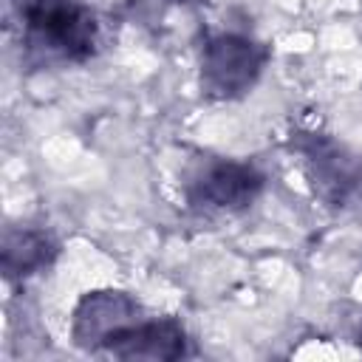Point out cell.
I'll return each mask as SVG.
<instances>
[{"mask_svg": "<svg viewBox=\"0 0 362 362\" xmlns=\"http://www.w3.org/2000/svg\"><path fill=\"white\" fill-rule=\"evenodd\" d=\"M144 317L136 297L119 288H99L79 297L71 317V337L82 351L99 354L102 345L130 322Z\"/></svg>", "mask_w": 362, "mask_h": 362, "instance_id": "obj_5", "label": "cell"}, {"mask_svg": "<svg viewBox=\"0 0 362 362\" xmlns=\"http://www.w3.org/2000/svg\"><path fill=\"white\" fill-rule=\"evenodd\" d=\"M99 354L116 356V359H181L189 354L187 331L173 317H139L127 328L116 331Z\"/></svg>", "mask_w": 362, "mask_h": 362, "instance_id": "obj_6", "label": "cell"}, {"mask_svg": "<svg viewBox=\"0 0 362 362\" xmlns=\"http://www.w3.org/2000/svg\"><path fill=\"white\" fill-rule=\"evenodd\" d=\"M359 345H362V337H359Z\"/></svg>", "mask_w": 362, "mask_h": 362, "instance_id": "obj_8", "label": "cell"}, {"mask_svg": "<svg viewBox=\"0 0 362 362\" xmlns=\"http://www.w3.org/2000/svg\"><path fill=\"white\" fill-rule=\"evenodd\" d=\"M6 23L17 31L25 62L65 65L96 54L99 23L79 0H3Z\"/></svg>", "mask_w": 362, "mask_h": 362, "instance_id": "obj_1", "label": "cell"}, {"mask_svg": "<svg viewBox=\"0 0 362 362\" xmlns=\"http://www.w3.org/2000/svg\"><path fill=\"white\" fill-rule=\"evenodd\" d=\"M269 48L246 34H215L206 40L201 51V90L209 99L218 102H232L246 96L266 62H269Z\"/></svg>", "mask_w": 362, "mask_h": 362, "instance_id": "obj_2", "label": "cell"}, {"mask_svg": "<svg viewBox=\"0 0 362 362\" xmlns=\"http://www.w3.org/2000/svg\"><path fill=\"white\" fill-rule=\"evenodd\" d=\"M311 189L328 204L342 206L362 189V164L325 133H297L291 139Z\"/></svg>", "mask_w": 362, "mask_h": 362, "instance_id": "obj_3", "label": "cell"}, {"mask_svg": "<svg viewBox=\"0 0 362 362\" xmlns=\"http://www.w3.org/2000/svg\"><path fill=\"white\" fill-rule=\"evenodd\" d=\"M266 187V175L246 161H209L187 181V204L198 212H240L252 206Z\"/></svg>", "mask_w": 362, "mask_h": 362, "instance_id": "obj_4", "label": "cell"}, {"mask_svg": "<svg viewBox=\"0 0 362 362\" xmlns=\"http://www.w3.org/2000/svg\"><path fill=\"white\" fill-rule=\"evenodd\" d=\"M59 255L57 240L42 229H8L3 235V274L8 280L31 277L48 269Z\"/></svg>", "mask_w": 362, "mask_h": 362, "instance_id": "obj_7", "label": "cell"}]
</instances>
